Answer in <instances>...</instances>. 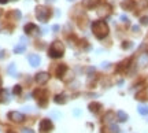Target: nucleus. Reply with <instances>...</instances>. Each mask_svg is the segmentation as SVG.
Segmentation results:
<instances>
[{"label": "nucleus", "mask_w": 148, "mask_h": 133, "mask_svg": "<svg viewBox=\"0 0 148 133\" xmlns=\"http://www.w3.org/2000/svg\"><path fill=\"white\" fill-rule=\"evenodd\" d=\"M92 32L96 36V38H104L108 34V26L104 21H95L92 23Z\"/></svg>", "instance_id": "obj_1"}, {"label": "nucleus", "mask_w": 148, "mask_h": 133, "mask_svg": "<svg viewBox=\"0 0 148 133\" xmlns=\"http://www.w3.org/2000/svg\"><path fill=\"white\" fill-rule=\"evenodd\" d=\"M48 53H49V56L52 59H59L62 58L64 55V47L63 44L60 43V41H53L52 44H51V47H49V51H48Z\"/></svg>", "instance_id": "obj_2"}, {"label": "nucleus", "mask_w": 148, "mask_h": 133, "mask_svg": "<svg viewBox=\"0 0 148 133\" xmlns=\"http://www.w3.org/2000/svg\"><path fill=\"white\" fill-rule=\"evenodd\" d=\"M52 15L51 10L45 7V5H37L36 7V16L40 22H47Z\"/></svg>", "instance_id": "obj_3"}, {"label": "nucleus", "mask_w": 148, "mask_h": 133, "mask_svg": "<svg viewBox=\"0 0 148 133\" xmlns=\"http://www.w3.org/2000/svg\"><path fill=\"white\" fill-rule=\"evenodd\" d=\"M33 96L37 99V103H38V106L41 107H45L48 103V92L44 89H37L33 92Z\"/></svg>", "instance_id": "obj_4"}, {"label": "nucleus", "mask_w": 148, "mask_h": 133, "mask_svg": "<svg viewBox=\"0 0 148 133\" xmlns=\"http://www.w3.org/2000/svg\"><path fill=\"white\" fill-rule=\"evenodd\" d=\"M38 129H40V133H49L53 129V125L49 119L44 118V119H41L40 123H38Z\"/></svg>", "instance_id": "obj_5"}, {"label": "nucleus", "mask_w": 148, "mask_h": 133, "mask_svg": "<svg viewBox=\"0 0 148 133\" xmlns=\"http://www.w3.org/2000/svg\"><path fill=\"white\" fill-rule=\"evenodd\" d=\"M7 117H8L10 121H12V122H15V123H22L25 121V115L19 111H10L7 114Z\"/></svg>", "instance_id": "obj_6"}, {"label": "nucleus", "mask_w": 148, "mask_h": 133, "mask_svg": "<svg viewBox=\"0 0 148 133\" xmlns=\"http://www.w3.org/2000/svg\"><path fill=\"white\" fill-rule=\"evenodd\" d=\"M23 30H25V33L29 34V36H37L38 32H40V29H38L34 23H27V25H25Z\"/></svg>", "instance_id": "obj_7"}, {"label": "nucleus", "mask_w": 148, "mask_h": 133, "mask_svg": "<svg viewBox=\"0 0 148 133\" xmlns=\"http://www.w3.org/2000/svg\"><path fill=\"white\" fill-rule=\"evenodd\" d=\"M48 80H49V75H48V73H45V71H42V73H37L36 74V82L37 84H40V85L47 84Z\"/></svg>", "instance_id": "obj_8"}, {"label": "nucleus", "mask_w": 148, "mask_h": 133, "mask_svg": "<svg viewBox=\"0 0 148 133\" xmlns=\"http://www.w3.org/2000/svg\"><path fill=\"white\" fill-rule=\"evenodd\" d=\"M101 133H119V129L116 125H112V123H108L107 126L101 129Z\"/></svg>", "instance_id": "obj_9"}, {"label": "nucleus", "mask_w": 148, "mask_h": 133, "mask_svg": "<svg viewBox=\"0 0 148 133\" xmlns=\"http://www.w3.org/2000/svg\"><path fill=\"white\" fill-rule=\"evenodd\" d=\"M88 108H89L90 112H93V114H97V112L101 110V104H100V103H97V101H92V103H89Z\"/></svg>", "instance_id": "obj_10"}, {"label": "nucleus", "mask_w": 148, "mask_h": 133, "mask_svg": "<svg viewBox=\"0 0 148 133\" xmlns=\"http://www.w3.org/2000/svg\"><path fill=\"white\" fill-rule=\"evenodd\" d=\"M29 63L32 64L33 67L38 66V64H40V56H38V55H36V53L30 55V56H29Z\"/></svg>", "instance_id": "obj_11"}, {"label": "nucleus", "mask_w": 148, "mask_h": 133, "mask_svg": "<svg viewBox=\"0 0 148 133\" xmlns=\"http://www.w3.org/2000/svg\"><path fill=\"white\" fill-rule=\"evenodd\" d=\"M64 71H66V66H64V64H58V66L55 67V75L59 77V78H62V75H63Z\"/></svg>", "instance_id": "obj_12"}, {"label": "nucleus", "mask_w": 148, "mask_h": 133, "mask_svg": "<svg viewBox=\"0 0 148 133\" xmlns=\"http://www.w3.org/2000/svg\"><path fill=\"white\" fill-rule=\"evenodd\" d=\"M100 3V0H84V5L86 8H95Z\"/></svg>", "instance_id": "obj_13"}, {"label": "nucleus", "mask_w": 148, "mask_h": 133, "mask_svg": "<svg viewBox=\"0 0 148 133\" xmlns=\"http://www.w3.org/2000/svg\"><path fill=\"white\" fill-rule=\"evenodd\" d=\"M8 100V92L5 89H0V103H5Z\"/></svg>", "instance_id": "obj_14"}, {"label": "nucleus", "mask_w": 148, "mask_h": 133, "mask_svg": "<svg viewBox=\"0 0 148 133\" xmlns=\"http://www.w3.org/2000/svg\"><path fill=\"white\" fill-rule=\"evenodd\" d=\"M116 118H118L119 122H125V121L127 119V114L125 111H118L116 112Z\"/></svg>", "instance_id": "obj_15"}, {"label": "nucleus", "mask_w": 148, "mask_h": 133, "mask_svg": "<svg viewBox=\"0 0 148 133\" xmlns=\"http://www.w3.org/2000/svg\"><path fill=\"white\" fill-rule=\"evenodd\" d=\"M53 101L58 103V104H63V103H66V96L64 95H56L55 97H53Z\"/></svg>", "instance_id": "obj_16"}, {"label": "nucleus", "mask_w": 148, "mask_h": 133, "mask_svg": "<svg viewBox=\"0 0 148 133\" xmlns=\"http://www.w3.org/2000/svg\"><path fill=\"white\" fill-rule=\"evenodd\" d=\"M25 51H26L25 44H21V45H15V47H14V52L15 53H23Z\"/></svg>", "instance_id": "obj_17"}, {"label": "nucleus", "mask_w": 148, "mask_h": 133, "mask_svg": "<svg viewBox=\"0 0 148 133\" xmlns=\"http://www.w3.org/2000/svg\"><path fill=\"white\" fill-rule=\"evenodd\" d=\"M137 111H138V114H141V115H148V107L140 104V106L137 107Z\"/></svg>", "instance_id": "obj_18"}, {"label": "nucleus", "mask_w": 148, "mask_h": 133, "mask_svg": "<svg viewBox=\"0 0 148 133\" xmlns=\"http://www.w3.org/2000/svg\"><path fill=\"white\" fill-rule=\"evenodd\" d=\"M112 121H114V112L108 111L106 114V117H104V122L106 123H112Z\"/></svg>", "instance_id": "obj_19"}, {"label": "nucleus", "mask_w": 148, "mask_h": 133, "mask_svg": "<svg viewBox=\"0 0 148 133\" xmlns=\"http://www.w3.org/2000/svg\"><path fill=\"white\" fill-rule=\"evenodd\" d=\"M122 7H123V8H125V10H129V8H132L133 7V1H123V3H122Z\"/></svg>", "instance_id": "obj_20"}, {"label": "nucleus", "mask_w": 148, "mask_h": 133, "mask_svg": "<svg viewBox=\"0 0 148 133\" xmlns=\"http://www.w3.org/2000/svg\"><path fill=\"white\" fill-rule=\"evenodd\" d=\"M21 92H22L21 85H15V86H14V89H12V93H14V95H21Z\"/></svg>", "instance_id": "obj_21"}, {"label": "nucleus", "mask_w": 148, "mask_h": 133, "mask_svg": "<svg viewBox=\"0 0 148 133\" xmlns=\"http://www.w3.org/2000/svg\"><path fill=\"white\" fill-rule=\"evenodd\" d=\"M8 73H11L12 75H15V64L14 63L10 64V67H8Z\"/></svg>", "instance_id": "obj_22"}, {"label": "nucleus", "mask_w": 148, "mask_h": 133, "mask_svg": "<svg viewBox=\"0 0 148 133\" xmlns=\"http://www.w3.org/2000/svg\"><path fill=\"white\" fill-rule=\"evenodd\" d=\"M130 47H132V43H130V41H125V44L122 45V48H125V49H126V48H130Z\"/></svg>", "instance_id": "obj_23"}, {"label": "nucleus", "mask_w": 148, "mask_h": 133, "mask_svg": "<svg viewBox=\"0 0 148 133\" xmlns=\"http://www.w3.org/2000/svg\"><path fill=\"white\" fill-rule=\"evenodd\" d=\"M141 23H143V25H148V18H147V16L141 18Z\"/></svg>", "instance_id": "obj_24"}, {"label": "nucleus", "mask_w": 148, "mask_h": 133, "mask_svg": "<svg viewBox=\"0 0 148 133\" xmlns=\"http://www.w3.org/2000/svg\"><path fill=\"white\" fill-rule=\"evenodd\" d=\"M22 133H34V132H33L32 129H23V132Z\"/></svg>", "instance_id": "obj_25"}, {"label": "nucleus", "mask_w": 148, "mask_h": 133, "mask_svg": "<svg viewBox=\"0 0 148 133\" xmlns=\"http://www.w3.org/2000/svg\"><path fill=\"white\" fill-rule=\"evenodd\" d=\"M121 19H122V21H123V22H127V18H126V16H125V15H122V16H121Z\"/></svg>", "instance_id": "obj_26"}, {"label": "nucleus", "mask_w": 148, "mask_h": 133, "mask_svg": "<svg viewBox=\"0 0 148 133\" xmlns=\"http://www.w3.org/2000/svg\"><path fill=\"white\" fill-rule=\"evenodd\" d=\"M7 133H18V132H15V130H12V129H8V130H7Z\"/></svg>", "instance_id": "obj_27"}, {"label": "nucleus", "mask_w": 148, "mask_h": 133, "mask_svg": "<svg viewBox=\"0 0 148 133\" xmlns=\"http://www.w3.org/2000/svg\"><path fill=\"white\" fill-rule=\"evenodd\" d=\"M7 1H8V0H0V4H5Z\"/></svg>", "instance_id": "obj_28"}, {"label": "nucleus", "mask_w": 148, "mask_h": 133, "mask_svg": "<svg viewBox=\"0 0 148 133\" xmlns=\"http://www.w3.org/2000/svg\"><path fill=\"white\" fill-rule=\"evenodd\" d=\"M53 30H59V26H58V25H53Z\"/></svg>", "instance_id": "obj_29"}, {"label": "nucleus", "mask_w": 148, "mask_h": 133, "mask_svg": "<svg viewBox=\"0 0 148 133\" xmlns=\"http://www.w3.org/2000/svg\"><path fill=\"white\" fill-rule=\"evenodd\" d=\"M0 86H1V78H0Z\"/></svg>", "instance_id": "obj_30"}, {"label": "nucleus", "mask_w": 148, "mask_h": 133, "mask_svg": "<svg viewBox=\"0 0 148 133\" xmlns=\"http://www.w3.org/2000/svg\"><path fill=\"white\" fill-rule=\"evenodd\" d=\"M69 1H73V0H69Z\"/></svg>", "instance_id": "obj_31"}]
</instances>
